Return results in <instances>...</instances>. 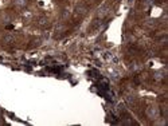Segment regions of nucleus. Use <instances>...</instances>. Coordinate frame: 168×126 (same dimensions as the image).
Returning a JSON list of instances; mask_svg holds the SVG:
<instances>
[{"label":"nucleus","mask_w":168,"mask_h":126,"mask_svg":"<svg viewBox=\"0 0 168 126\" xmlns=\"http://www.w3.org/2000/svg\"><path fill=\"white\" fill-rule=\"evenodd\" d=\"M39 24H40V26H45V24H46V19H45V18L40 19V20H39Z\"/></svg>","instance_id":"5"},{"label":"nucleus","mask_w":168,"mask_h":126,"mask_svg":"<svg viewBox=\"0 0 168 126\" xmlns=\"http://www.w3.org/2000/svg\"><path fill=\"white\" fill-rule=\"evenodd\" d=\"M147 114L151 119H156L159 117V109L158 107H149L147 110Z\"/></svg>","instance_id":"1"},{"label":"nucleus","mask_w":168,"mask_h":126,"mask_svg":"<svg viewBox=\"0 0 168 126\" xmlns=\"http://www.w3.org/2000/svg\"><path fill=\"white\" fill-rule=\"evenodd\" d=\"M153 3H155L153 0H148V1H147V4H148V6H152V4H153Z\"/></svg>","instance_id":"6"},{"label":"nucleus","mask_w":168,"mask_h":126,"mask_svg":"<svg viewBox=\"0 0 168 126\" xmlns=\"http://www.w3.org/2000/svg\"><path fill=\"white\" fill-rule=\"evenodd\" d=\"M4 42L7 43V44L14 43V42H15V36H12V35H6V36H4Z\"/></svg>","instance_id":"3"},{"label":"nucleus","mask_w":168,"mask_h":126,"mask_svg":"<svg viewBox=\"0 0 168 126\" xmlns=\"http://www.w3.org/2000/svg\"><path fill=\"white\" fill-rule=\"evenodd\" d=\"M106 14H108V7H102V8H100V11H98V16H100V18L105 16Z\"/></svg>","instance_id":"4"},{"label":"nucleus","mask_w":168,"mask_h":126,"mask_svg":"<svg viewBox=\"0 0 168 126\" xmlns=\"http://www.w3.org/2000/svg\"><path fill=\"white\" fill-rule=\"evenodd\" d=\"M14 4H15V7L23 8V7H26V4H27V0H14Z\"/></svg>","instance_id":"2"}]
</instances>
